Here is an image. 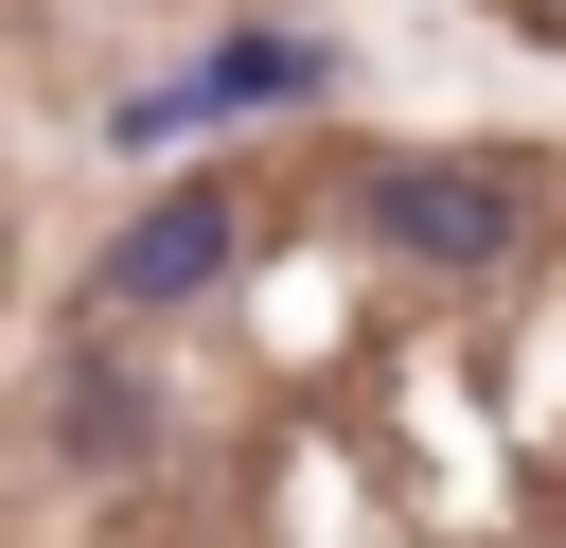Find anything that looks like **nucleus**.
Returning <instances> with one entry per match:
<instances>
[{
	"mask_svg": "<svg viewBox=\"0 0 566 548\" xmlns=\"http://www.w3.org/2000/svg\"><path fill=\"white\" fill-rule=\"evenodd\" d=\"M513 230H531V194H513L495 159H371V177H354V247H371V265L495 283V265H513Z\"/></svg>",
	"mask_w": 566,
	"mask_h": 548,
	"instance_id": "f257e3e1",
	"label": "nucleus"
},
{
	"mask_svg": "<svg viewBox=\"0 0 566 548\" xmlns=\"http://www.w3.org/2000/svg\"><path fill=\"white\" fill-rule=\"evenodd\" d=\"M230 265H248V194H230V177H177V194L124 212V247H106L88 283H106L124 318H159V301H212Z\"/></svg>",
	"mask_w": 566,
	"mask_h": 548,
	"instance_id": "f03ea898",
	"label": "nucleus"
},
{
	"mask_svg": "<svg viewBox=\"0 0 566 548\" xmlns=\"http://www.w3.org/2000/svg\"><path fill=\"white\" fill-rule=\"evenodd\" d=\"M301 88H318V53H301V35H230V53H212V71H177L159 106H124V141H177V124H212V106H301Z\"/></svg>",
	"mask_w": 566,
	"mask_h": 548,
	"instance_id": "7ed1b4c3",
	"label": "nucleus"
},
{
	"mask_svg": "<svg viewBox=\"0 0 566 548\" xmlns=\"http://www.w3.org/2000/svg\"><path fill=\"white\" fill-rule=\"evenodd\" d=\"M53 424H71V460H142V389H124V371H71Z\"/></svg>",
	"mask_w": 566,
	"mask_h": 548,
	"instance_id": "20e7f679",
	"label": "nucleus"
}]
</instances>
